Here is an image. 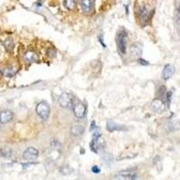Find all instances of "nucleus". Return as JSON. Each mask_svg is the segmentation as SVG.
I'll list each match as a JSON object with an SVG mask.
<instances>
[{"label":"nucleus","instance_id":"nucleus-1","mask_svg":"<svg viewBox=\"0 0 180 180\" xmlns=\"http://www.w3.org/2000/svg\"><path fill=\"white\" fill-rule=\"evenodd\" d=\"M36 114L42 121H47L50 116L51 108L47 102L41 101L36 105Z\"/></svg>","mask_w":180,"mask_h":180},{"label":"nucleus","instance_id":"nucleus-2","mask_svg":"<svg viewBox=\"0 0 180 180\" xmlns=\"http://www.w3.org/2000/svg\"><path fill=\"white\" fill-rule=\"evenodd\" d=\"M59 105L62 108L66 109H73V106L75 105L74 103V97L71 94L68 92L62 93L59 97Z\"/></svg>","mask_w":180,"mask_h":180},{"label":"nucleus","instance_id":"nucleus-3","mask_svg":"<svg viewBox=\"0 0 180 180\" xmlns=\"http://www.w3.org/2000/svg\"><path fill=\"white\" fill-rule=\"evenodd\" d=\"M127 38L128 34L125 30H122L118 32L117 35V45L119 52L122 55H124L126 52V46H127Z\"/></svg>","mask_w":180,"mask_h":180},{"label":"nucleus","instance_id":"nucleus-4","mask_svg":"<svg viewBox=\"0 0 180 180\" xmlns=\"http://www.w3.org/2000/svg\"><path fill=\"white\" fill-rule=\"evenodd\" d=\"M114 178L115 179H124V180H133L137 178V175L131 172V171H127V170H122L114 175Z\"/></svg>","mask_w":180,"mask_h":180},{"label":"nucleus","instance_id":"nucleus-5","mask_svg":"<svg viewBox=\"0 0 180 180\" xmlns=\"http://www.w3.org/2000/svg\"><path fill=\"white\" fill-rule=\"evenodd\" d=\"M39 156V151L36 148L34 147H29L28 149H26L23 154V158L25 160H33L35 159H37Z\"/></svg>","mask_w":180,"mask_h":180},{"label":"nucleus","instance_id":"nucleus-6","mask_svg":"<svg viewBox=\"0 0 180 180\" xmlns=\"http://www.w3.org/2000/svg\"><path fill=\"white\" fill-rule=\"evenodd\" d=\"M142 53V44L140 42L133 43L130 48V54L133 58H139Z\"/></svg>","mask_w":180,"mask_h":180},{"label":"nucleus","instance_id":"nucleus-7","mask_svg":"<svg viewBox=\"0 0 180 180\" xmlns=\"http://www.w3.org/2000/svg\"><path fill=\"white\" fill-rule=\"evenodd\" d=\"M86 106L84 104L82 103H77V104H75L74 106H73V111H74V114L77 118L78 119H82L85 114H86Z\"/></svg>","mask_w":180,"mask_h":180},{"label":"nucleus","instance_id":"nucleus-8","mask_svg":"<svg viewBox=\"0 0 180 180\" xmlns=\"http://www.w3.org/2000/svg\"><path fill=\"white\" fill-rule=\"evenodd\" d=\"M79 4L85 13H91L94 10V0H80Z\"/></svg>","mask_w":180,"mask_h":180},{"label":"nucleus","instance_id":"nucleus-9","mask_svg":"<svg viewBox=\"0 0 180 180\" xmlns=\"http://www.w3.org/2000/svg\"><path fill=\"white\" fill-rule=\"evenodd\" d=\"M165 108V104L164 102L159 99V98H156L152 101L151 103V110L155 113H160L164 110Z\"/></svg>","mask_w":180,"mask_h":180},{"label":"nucleus","instance_id":"nucleus-10","mask_svg":"<svg viewBox=\"0 0 180 180\" xmlns=\"http://www.w3.org/2000/svg\"><path fill=\"white\" fill-rule=\"evenodd\" d=\"M14 117V114L9 110H5L0 113V123L5 124L12 121Z\"/></svg>","mask_w":180,"mask_h":180},{"label":"nucleus","instance_id":"nucleus-11","mask_svg":"<svg viewBox=\"0 0 180 180\" xmlns=\"http://www.w3.org/2000/svg\"><path fill=\"white\" fill-rule=\"evenodd\" d=\"M174 73H175V67L171 64H167L162 71V78L164 80H167L173 76Z\"/></svg>","mask_w":180,"mask_h":180},{"label":"nucleus","instance_id":"nucleus-12","mask_svg":"<svg viewBox=\"0 0 180 180\" xmlns=\"http://www.w3.org/2000/svg\"><path fill=\"white\" fill-rule=\"evenodd\" d=\"M70 131H71V134L74 135V136H80V135H82L84 133L85 128L81 124H74V125H72Z\"/></svg>","mask_w":180,"mask_h":180},{"label":"nucleus","instance_id":"nucleus-13","mask_svg":"<svg viewBox=\"0 0 180 180\" xmlns=\"http://www.w3.org/2000/svg\"><path fill=\"white\" fill-rule=\"evenodd\" d=\"M24 60L28 63H32V62H34L37 60V55L33 52H27L24 54Z\"/></svg>","mask_w":180,"mask_h":180},{"label":"nucleus","instance_id":"nucleus-14","mask_svg":"<svg viewBox=\"0 0 180 180\" xmlns=\"http://www.w3.org/2000/svg\"><path fill=\"white\" fill-rule=\"evenodd\" d=\"M167 128H168V131H178L180 129V122H179V121H177V120L170 121L167 123Z\"/></svg>","mask_w":180,"mask_h":180},{"label":"nucleus","instance_id":"nucleus-15","mask_svg":"<svg viewBox=\"0 0 180 180\" xmlns=\"http://www.w3.org/2000/svg\"><path fill=\"white\" fill-rule=\"evenodd\" d=\"M106 129H107V131H117V130H121L120 126L117 125V124H116L114 121H112V120H108V121H107Z\"/></svg>","mask_w":180,"mask_h":180},{"label":"nucleus","instance_id":"nucleus-16","mask_svg":"<svg viewBox=\"0 0 180 180\" xmlns=\"http://www.w3.org/2000/svg\"><path fill=\"white\" fill-rule=\"evenodd\" d=\"M0 154L4 158H10L12 156V150L8 147H4L0 150Z\"/></svg>","mask_w":180,"mask_h":180},{"label":"nucleus","instance_id":"nucleus-17","mask_svg":"<svg viewBox=\"0 0 180 180\" xmlns=\"http://www.w3.org/2000/svg\"><path fill=\"white\" fill-rule=\"evenodd\" d=\"M63 5L68 10H73L75 8L76 3H75V0H64Z\"/></svg>","mask_w":180,"mask_h":180},{"label":"nucleus","instance_id":"nucleus-18","mask_svg":"<svg viewBox=\"0 0 180 180\" xmlns=\"http://www.w3.org/2000/svg\"><path fill=\"white\" fill-rule=\"evenodd\" d=\"M138 13H139V15H140L142 20H147V18H148V10H147V8L145 7H140Z\"/></svg>","mask_w":180,"mask_h":180},{"label":"nucleus","instance_id":"nucleus-19","mask_svg":"<svg viewBox=\"0 0 180 180\" xmlns=\"http://www.w3.org/2000/svg\"><path fill=\"white\" fill-rule=\"evenodd\" d=\"M4 46L6 47V49H7L8 52H12L13 49H14V46H15L13 40H11V39H7V40H6L5 42H4Z\"/></svg>","mask_w":180,"mask_h":180},{"label":"nucleus","instance_id":"nucleus-20","mask_svg":"<svg viewBox=\"0 0 180 180\" xmlns=\"http://www.w3.org/2000/svg\"><path fill=\"white\" fill-rule=\"evenodd\" d=\"M60 172L62 174V175H65V176H67V175H69V174H71L72 172H73V169L70 167H69V166H64V167H60Z\"/></svg>","mask_w":180,"mask_h":180},{"label":"nucleus","instance_id":"nucleus-21","mask_svg":"<svg viewBox=\"0 0 180 180\" xmlns=\"http://www.w3.org/2000/svg\"><path fill=\"white\" fill-rule=\"evenodd\" d=\"M15 71L14 70L13 68H7V69H6L5 72H4L5 76L7 77H13V76L15 75Z\"/></svg>","mask_w":180,"mask_h":180},{"label":"nucleus","instance_id":"nucleus-22","mask_svg":"<svg viewBox=\"0 0 180 180\" xmlns=\"http://www.w3.org/2000/svg\"><path fill=\"white\" fill-rule=\"evenodd\" d=\"M91 170H92V172H94V173H96V174H97V173L100 172V168H99L98 167H97V166H94V167L91 168Z\"/></svg>","mask_w":180,"mask_h":180},{"label":"nucleus","instance_id":"nucleus-23","mask_svg":"<svg viewBox=\"0 0 180 180\" xmlns=\"http://www.w3.org/2000/svg\"><path fill=\"white\" fill-rule=\"evenodd\" d=\"M139 63L142 65H148L149 64L148 61H146L145 60H142V59H139Z\"/></svg>","mask_w":180,"mask_h":180},{"label":"nucleus","instance_id":"nucleus-24","mask_svg":"<svg viewBox=\"0 0 180 180\" xmlns=\"http://www.w3.org/2000/svg\"><path fill=\"white\" fill-rule=\"evenodd\" d=\"M97 129V126H96V122H92V124H91V127H90V131H94Z\"/></svg>","mask_w":180,"mask_h":180},{"label":"nucleus","instance_id":"nucleus-25","mask_svg":"<svg viewBox=\"0 0 180 180\" xmlns=\"http://www.w3.org/2000/svg\"><path fill=\"white\" fill-rule=\"evenodd\" d=\"M176 24H177L178 25H180V15H179V14H177V15H176Z\"/></svg>","mask_w":180,"mask_h":180},{"label":"nucleus","instance_id":"nucleus-26","mask_svg":"<svg viewBox=\"0 0 180 180\" xmlns=\"http://www.w3.org/2000/svg\"><path fill=\"white\" fill-rule=\"evenodd\" d=\"M177 14H179L180 15V4H179V6H178V7H177Z\"/></svg>","mask_w":180,"mask_h":180},{"label":"nucleus","instance_id":"nucleus-27","mask_svg":"<svg viewBox=\"0 0 180 180\" xmlns=\"http://www.w3.org/2000/svg\"><path fill=\"white\" fill-rule=\"evenodd\" d=\"M0 75H2V71H1V69H0Z\"/></svg>","mask_w":180,"mask_h":180},{"label":"nucleus","instance_id":"nucleus-28","mask_svg":"<svg viewBox=\"0 0 180 180\" xmlns=\"http://www.w3.org/2000/svg\"><path fill=\"white\" fill-rule=\"evenodd\" d=\"M178 34H179V37H180V31H179V32H178Z\"/></svg>","mask_w":180,"mask_h":180}]
</instances>
